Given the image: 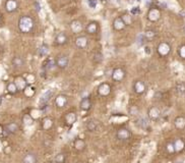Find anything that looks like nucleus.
I'll return each instance as SVG.
<instances>
[{"label": "nucleus", "instance_id": "obj_1", "mask_svg": "<svg viewBox=\"0 0 185 163\" xmlns=\"http://www.w3.org/2000/svg\"><path fill=\"white\" fill-rule=\"evenodd\" d=\"M34 27H35L34 19L28 15L22 16L18 20V29L22 33H31L34 30Z\"/></svg>", "mask_w": 185, "mask_h": 163}, {"label": "nucleus", "instance_id": "obj_2", "mask_svg": "<svg viewBox=\"0 0 185 163\" xmlns=\"http://www.w3.org/2000/svg\"><path fill=\"white\" fill-rule=\"evenodd\" d=\"M157 52L161 57H166L170 54L171 52V46L168 42H161L158 45Z\"/></svg>", "mask_w": 185, "mask_h": 163}, {"label": "nucleus", "instance_id": "obj_3", "mask_svg": "<svg viewBox=\"0 0 185 163\" xmlns=\"http://www.w3.org/2000/svg\"><path fill=\"white\" fill-rule=\"evenodd\" d=\"M97 92H98L99 96H101V97H107V96H109V95L111 94V92H112L110 84H108V83H102V84H100L98 86Z\"/></svg>", "mask_w": 185, "mask_h": 163}, {"label": "nucleus", "instance_id": "obj_4", "mask_svg": "<svg viewBox=\"0 0 185 163\" xmlns=\"http://www.w3.org/2000/svg\"><path fill=\"white\" fill-rule=\"evenodd\" d=\"M160 117H161V110L159 107L152 106L148 110V118L150 120L157 121L160 119Z\"/></svg>", "mask_w": 185, "mask_h": 163}, {"label": "nucleus", "instance_id": "obj_5", "mask_svg": "<svg viewBox=\"0 0 185 163\" xmlns=\"http://www.w3.org/2000/svg\"><path fill=\"white\" fill-rule=\"evenodd\" d=\"M130 137H131V132L126 127H121L119 128L116 132V138L120 141H128Z\"/></svg>", "mask_w": 185, "mask_h": 163}, {"label": "nucleus", "instance_id": "obj_6", "mask_svg": "<svg viewBox=\"0 0 185 163\" xmlns=\"http://www.w3.org/2000/svg\"><path fill=\"white\" fill-rule=\"evenodd\" d=\"M161 18V11L159 7H152L150 8L148 12V19L152 23H156Z\"/></svg>", "mask_w": 185, "mask_h": 163}, {"label": "nucleus", "instance_id": "obj_7", "mask_svg": "<svg viewBox=\"0 0 185 163\" xmlns=\"http://www.w3.org/2000/svg\"><path fill=\"white\" fill-rule=\"evenodd\" d=\"M146 91V85L143 81H136L133 84V92L138 95H142Z\"/></svg>", "mask_w": 185, "mask_h": 163}, {"label": "nucleus", "instance_id": "obj_8", "mask_svg": "<svg viewBox=\"0 0 185 163\" xmlns=\"http://www.w3.org/2000/svg\"><path fill=\"white\" fill-rule=\"evenodd\" d=\"M38 162H39V158H38V155L34 152L26 153L22 159V163H38Z\"/></svg>", "mask_w": 185, "mask_h": 163}, {"label": "nucleus", "instance_id": "obj_9", "mask_svg": "<svg viewBox=\"0 0 185 163\" xmlns=\"http://www.w3.org/2000/svg\"><path fill=\"white\" fill-rule=\"evenodd\" d=\"M67 103H68V97L66 95L60 94L55 98V105L57 108H59V109L64 108L67 105Z\"/></svg>", "mask_w": 185, "mask_h": 163}, {"label": "nucleus", "instance_id": "obj_10", "mask_svg": "<svg viewBox=\"0 0 185 163\" xmlns=\"http://www.w3.org/2000/svg\"><path fill=\"white\" fill-rule=\"evenodd\" d=\"M112 80L115 82H121L123 79L125 77V70L120 69V67H117L114 70L112 71Z\"/></svg>", "mask_w": 185, "mask_h": 163}, {"label": "nucleus", "instance_id": "obj_11", "mask_svg": "<svg viewBox=\"0 0 185 163\" xmlns=\"http://www.w3.org/2000/svg\"><path fill=\"white\" fill-rule=\"evenodd\" d=\"M68 63H69V59L66 55H60L59 57H57V59L55 60V64L56 66H58L61 69H66L68 66Z\"/></svg>", "mask_w": 185, "mask_h": 163}, {"label": "nucleus", "instance_id": "obj_12", "mask_svg": "<svg viewBox=\"0 0 185 163\" xmlns=\"http://www.w3.org/2000/svg\"><path fill=\"white\" fill-rule=\"evenodd\" d=\"M53 95H54L53 90H47L45 93H44L42 96H41V98H40V105H41V107H43V106H45V105H47L48 102H49L51 98L53 97Z\"/></svg>", "mask_w": 185, "mask_h": 163}, {"label": "nucleus", "instance_id": "obj_13", "mask_svg": "<svg viewBox=\"0 0 185 163\" xmlns=\"http://www.w3.org/2000/svg\"><path fill=\"white\" fill-rule=\"evenodd\" d=\"M65 123H66L68 127H71V125H73L75 122L77 120V114L75 113L74 111H70L68 112V113L65 115Z\"/></svg>", "mask_w": 185, "mask_h": 163}, {"label": "nucleus", "instance_id": "obj_14", "mask_svg": "<svg viewBox=\"0 0 185 163\" xmlns=\"http://www.w3.org/2000/svg\"><path fill=\"white\" fill-rule=\"evenodd\" d=\"M19 130V127L16 122H9V123L5 124L4 127V132L6 134H9V135H14L16 132H18Z\"/></svg>", "mask_w": 185, "mask_h": 163}, {"label": "nucleus", "instance_id": "obj_15", "mask_svg": "<svg viewBox=\"0 0 185 163\" xmlns=\"http://www.w3.org/2000/svg\"><path fill=\"white\" fill-rule=\"evenodd\" d=\"M13 83L15 84L18 91H25L26 88L28 87V83H27V81L23 77H16Z\"/></svg>", "mask_w": 185, "mask_h": 163}, {"label": "nucleus", "instance_id": "obj_16", "mask_svg": "<svg viewBox=\"0 0 185 163\" xmlns=\"http://www.w3.org/2000/svg\"><path fill=\"white\" fill-rule=\"evenodd\" d=\"M175 153H181L185 149V141L181 138H177L173 141Z\"/></svg>", "mask_w": 185, "mask_h": 163}, {"label": "nucleus", "instance_id": "obj_17", "mask_svg": "<svg viewBox=\"0 0 185 163\" xmlns=\"http://www.w3.org/2000/svg\"><path fill=\"white\" fill-rule=\"evenodd\" d=\"M54 125V121L51 117H44L42 119V122H41V127H42V130L44 131H49L51 128L53 127Z\"/></svg>", "mask_w": 185, "mask_h": 163}, {"label": "nucleus", "instance_id": "obj_18", "mask_svg": "<svg viewBox=\"0 0 185 163\" xmlns=\"http://www.w3.org/2000/svg\"><path fill=\"white\" fill-rule=\"evenodd\" d=\"M80 107L81 110L88 111L92 108V100L90 97H84L80 102Z\"/></svg>", "mask_w": 185, "mask_h": 163}, {"label": "nucleus", "instance_id": "obj_19", "mask_svg": "<svg viewBox=\"0 0 185 163\" xmlns=\"http://www.w3.org/2000/svg\"><path fill=\"white\" fill-rule=\"evenodd\" d=\"M18 7V1L16 0H7L5 3V9L6 11L8 12H13L15 11L16 9Z\"/></svg>", "mask_w": 185, "mask_h": 163}, {"label": "nucleus", "instance_id": "obj_20", "mask_svg": "<svg viewBox=\"0 0 185 163\" xmlns=\"http://www.w3.org/2000/svg\"><path fill=\"white\" fill-rule=\"evenodd\" d=\"M73 147L76 151H84L87 145H85V142L83 140V139H75L73 142Z\"/></svg>", "mask_w": 185, "mask_h": 163}, {"label": "nucleus", "instance_id": "obj_21", "mask_svg": "<svg viewBox=\"0 0 185 163\" xmlns=\"http://www.w3.org/2000/svg\"><path fill=\"white\" fill-rule=\"evenodd\" d=\"M126 27V25L123 22V19L121 18H116L113 22V28L116 31H122Z\"/></svg>", "mask_w": 185, "mask_h": 163}, {"label": "nucleus", "instance_id": "obj_22", "mask_svg": "<svg viewBox=\"0 0 185 163\" xmlns=\"http://www.w3.org/2000/svg\"><path fill=\"white\" fill-rule=\"evenodd\" d=\"M75 45H76L78 48H85L88 45V39L85 38L84 36H80L77 37L76 40H75Z\"/></svg>", "mask_w": 185, "mask_h": 163}, {"label": "nucleus", "instance_id": "obj_23", "mask_svg": "<svg viewBox=\"0 0 185 163\" xmlns=\"http://www.w3.org/2000/svg\"><path fill=\"white\" fill-rule=\"evenodd\" d=\"M174 125L178 130H183L185 127V117L183 116H177L174 119Z\"/></svg>", "mask_w": 185, "mask_h": 163}, {"label": "nucleus", "instance_id": "obj_24", "mask_svg": "<svg viewBox=\"0 0 185 163\" xmlns=\"http://www.w3.org/2000/svg\"><path fill=\"white\" fill-rule=\"evenodd\" d=\"M54 66H56L55 60H54L53 58H48V59L45 60V62H44V64H43V69L48 71V70L52 69Z\"/></svg>", "mask_w": 185, "mask_h": 163}, {"label": "nucleus", "instance_id": "obj_25", "mask_svg": "<svg viewBox=\"0 0 185 163\" xmlns=\"http://www.w3.org/2000/svg\"><path fill=\"white\" fill-rule=\"evenodd\" d=\"M70 28L72 30V32L77 34V33H80L81 30H83V25H81V23L80 20H74V22L71 23L70 25Z\"/></svg>", "mask_w": 185, "mask_h": 163}, {"label": "nucleus", "instance_id": "obj_26", "mask_svg": "<svg viewBox=\"0 0 185 163\" xmlns=\"http://www.w3.org/2000/svg\"><path fill=\"white\" fill-rule=\"evenodd\" d=\"M67 42V36L64 33H59L55 38V43L58 45H63Z\"/></svg>", "mask_w": 185, "mask_h": 163}, {"label": "nucleus", "instance_id": "obj_27", "mask_svg": "<svg viewBox=\"0 0 185 163\" xmlns=\"http://www.w3.org/2000/svg\"><path fill=\"white\" fill-rule=\"evenodd\" d=\"M136 124H138V127H139L140 128H146L149 127V118L148 117H140L136 121Z\"/></svg>", "mask_w": 185, "mask_h": 163}, {"label": "nucleus", "instance_id": "obj_28", "mask_svg": "<svg viewBox=\"0 0 185 163\" xmlns=\"http://www.w3.org/2000/svg\"><path fill=\"white\" fill-rule=\"evenodd\" d=\"M156 36H157V33L156 31L154 30H146L145 34H143V37H145L146 41H152L156 38Z\"/></svg>", "mask_w": 185, "mask_h": 163}, {"label": "nucleus", "instance_id": "obj_29", "mask_svg": "<svg viewBox=\"0 0 185 163\" xmlns=\"http://www.w3.org/2000/svg\"><path fill=\"white\" fill-rule=\"evenodd\" d=\"M87 32L88 33V34H96L97 33V31H98V25H97V23H95V22H92V23H90L87 26Z\"/></svg>", "mask_w": 185, "mask_h": 163}, {"label": "nucleus", "instance_id": "obj_30", "mask_svg": "<svg viewBox=\"0 0 185 163\" xmlns=\"http://www.w3.org/2000/svg\"><path fill=\"white\" fill-rule=\"evenodd\" d=\"M6 90H7L8 93L11 94V95H14L18 92V88H16L15 84L13 83V82H10V83L7 84V86H6Z\"/></svg>", "mask_w": 185, "mask_h": 163}, {"label": "nucleus", "instance_id": "obj_31", "mask_svg": "<svg viewBox=\"0 0 185 163\" xmlns=\"http://www.w3.org/2000/svg\"><path fill=\"white\" fill-rule=\"evenodd\" d=\"M85 127L88 132H95L98 127V122L95 120H88L85 124Z\"/></svg>", "mask_w": 185, "mask_h": 163}, {"label": "nucleus", "instance_id": "obj_32", "mask_svg": "<svg viewBox=\"0 0 185 163\" xmlns=\"http://www.w3.org/2000/svg\"><path fill=\"white\" fill-rule=\"evenodd\" d=\"M35 121V118H34L31 114H25L23 117V122L25 125H32Z\"/></svg>", "mask_w": 185, "mask_h": 163}, {"label": "nucleus", "instance_id": "obj_33", "mask_svg": "<svg viewBox=\"0 0 185 163\" xmlns=\"http://www.w3.org/2000/svg\"><path fill=\"white\" fill-rule=\"evenodd\" d=\"M23 63H25V61L19 56H15L14 58L12 59V65L14 67H22L23 65Z\"/></svg>", "mask_w": 185, "mask_h": 163}, {"label": "nucleus", "instance_id": "obj_34", "mask_svg": "<svg viewBox=\"0 0 185 163\" xmlns=\"http://www.w3.org/2000/svg\"><path fill=\"white\" fill-rule=\"evenodd\" d=\"M65 160H66V155L64 153H58L54 157V162L55 163H65Z\"/></svg>", "mask_w": 185, "mask_h": 163}, {"label": "nucleus", "instance_id": "obj_35", "mask_svg": "<svg viewBox=\"0 0 185 163\" xmlns=\"http://www.w3.org/2000/svg\"><path fill=\"white\" fill-rule=\"evenodd\" d=\"M48 53H49V47H48V45H46V44H43L39 49V55L44 57L46 56Z\"/></svg>", "mask_w": 185, "mask_h": 163}, {"label": "nucleus", "instance_id": "obj_36", "mask_svg": "<svg viewBox=\"0 0 185 163\" xmlns=\"http://www.w3.org/2000/svg\"><path fill=\"white\" fill-rule=\"evenodd\" d=\"M165 150L168 154L172 155L175 153V149H174V145H173V142H168L166 144V147H165Z\"/></svg>", "mask_w": 185, "mask_h": 163}, {"label": "nucleus", "instance_id": "obj_37", "mask_svg": "<svg viewBox=\"0 0 185 163\" xmlns=\"http://www.w3.org/2000/svg\"><path fill=\"white\" fill-rule=\"evenodd\" d=\"M176 92L179 95H183L185 93V84L180 83L176 86Z\"/></svg>", "mask_w": 185, "mask_h": 163}, {"label": "nucleus", "instance_id": "obj_38", "mask_svg": "<svg viewBox=\"0 0 185 163\" xmlns=\"http://www.w3.org/2000/svg\"><path fill=\"white\" fill-rule=\"evenodd\" d=\"M121 19H123V22H124V23L126 26H128V25H130V23H132V19H131V16H130V15H123Z\"/></svg>", "mask_w": 185, "mask_h": 163}, {"label": "nucleus", "instance_id": "obj_39", "mask_svg": "<svg viewBox=\"0 0 185 163\" xmlns=\"http://www.w3.org/2000/svg\"><path fill=\"white\" fill-rule=\"evenodd\" d=\"M178 54L182 59H185V45H182L178 50Z\"/></svg>", "mask_w": 185, "mask_h": 163}, {"label": "nucleus", "instance_id": "obj_40", "mask_svg": "<svg viewBox=\"0 0 185 163\" xmlns=\"http://www.w3.org/2000/svg\"><path fill=\"white\" fill-rule=\"evenodd\" d=\"M130 12H131L132 15H138L140 13V9H139V7H133V8H131V10H130Z\"/></svg>", "mask_w": 185, "mask_h": 163}, {"label": "nucleus", "instance_id": "obj_41", "mask_svg": "<svg viewBox=\"0 0 185 163\" xmlns=\"http://www.w3.org/2000/svg\"><path fill=\"white\" fill-rule=\"evenodd\" d=\"M95 60H96V62H101L103 60V55L101 53H97L95 55Z\"/></svg>", "mask_w": 185, "mask_h": 163}, {"label": "nucleus", "instance_id": "obj_42", "mask_svg": "<svg viewBox=\"0 0 185 163\" xmlns=\"http://www.w3.org/2000/svg\"><path fill=\"white\" fill-rule=\"evenodd\" d=\"M88 5H90L92 8H95L96 5H97V0H88Z\"/></svg>", "mask_w": 185, "mask_h": 163}, {"label": "nucleus", "instance_id": "obj_43", "mask_svg": "<svg viewBox=\"0 0 185 163\" xmlns=\"http://www.w3.org/2000/svg\"><path fill=\"white\" fill-rule=\"evenodd\" d=\"M145 52L146 53V54H150V48L149 46H146L145 47Z\"/></svg>", "mask_w": 185, "mask_h": 163}, {"label": "nucleus", "instance_id": "obj_44", "mask_svg": "<svg viewBox=\"0 0 185 163\" xmlns=\"http://www.w3.org/2000/svg\"><path fill=\"white\" fill-rule=\"evenodd\" d=\"M35 5H36V10H37V11H39V10H40V5H39V3L36 2Z\"/></svg>", "mask_w": 185, "mask_h": 163}, {"label": "nucleus", "instance_id": "obj_45", "mask_svg": "<svg viewBox=\"0 0 185 163\" xmlns=\"http://www.w3.org/2000/svg\"><path fill=\"white\" fill-rule=\"evenodd\" d=\"M2 101H3V97L0 96V106H1V104H2Z\"/></svg>", "mask_w": 185, "mask_h": 163}, {"label": "nucleus", "instance_id": "obj_46", "mask_svg": "<svg viewBox=\"0 0 185 163\" xmlns=\"http://www.w3.org/2000/svg\"><path fill=\"white\" fill-rule=\"evenodd\" d=\"M176 163H184V162H181V161H178V162H176Z\"/></svg>", "mask_w": 185, "mask_h": 163}, {"label": "nucleus", "instance_id": "obj_47", "mask_svg": "<svg viewBox=\"0 0 185 163\" xmlns=\"http://www.w3.org/2000/svg\"><path fill=\"white\" fill-rule=\"evenodd\" d=\"M0 22H1V18H0Z\"/></svg>", "mask_w": 185, "mask_h": 163}, {"label": "nucleus", "instance_id": "obj_48", "mask_svg": "<svg viewBox=\"0 0 185 163\" xmlns=\"http://www.w3.org/2000/svg\"><path fill=\"white\" fill-rule=\"evenodd\" d=\"M117 1H120V0H117Z\"/></svg>", "mask_w": 185, "mask_h": 163}]
</instances>
